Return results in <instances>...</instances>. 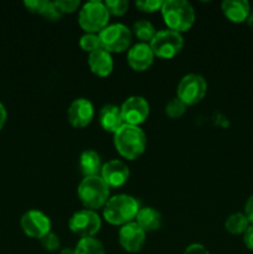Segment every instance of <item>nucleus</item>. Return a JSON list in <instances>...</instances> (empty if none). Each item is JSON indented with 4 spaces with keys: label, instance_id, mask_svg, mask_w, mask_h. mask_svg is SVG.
Here are the masks:
<instances>
[{
    "label": "nucleus",
    "instance_id": "nucleus-1",
    "mask_svg": "<svg viewBox=\"0 0 253 254\" xmlns=\"http://www.w3.org/2000/svg\"><path fill=\"white\" fill-rule=\"evenodd\" d=\"M114 148L122 158L135 160L146 149V135L140 127L124 124L114 133Z\"/></svg>",
    "mask_w": 253,
    "mask_h": 254
},
{
    "label": "nucleus",
    "instance_id": "nucleus-2",
    "mask_svg": "<svg viewBox=\"0 0 253 254\" xmlns=\"http://www.w3.org/2000/svg\"><path fill=\"white\" fill-rule=\"evenodd\" d=\"M160 12L166 27L179 34L189 31L195 24V10L186 0H165Z\"/></svg>",
    "mask_w": 253,
    "mask_h": 254
},
{
    "label": "nucleus",
    "instance_id": "nucleus-3",
    "mask_svg": "<svg viewBox=\"0 0 253 254\" xmlns=\"http://www.w3.org/2000/svg\"><path fill=\"white\" fill-rule=\"evenodd\" d=\"M140 210V205L133 196L119 193L112 196L107 201L103 207V217L109 225L124 226L129 222H133L136 217V213Z\"/></svg>",
    "mask_w": 253,
    "mask_h": 254
},
{
    "label": "nucleus",
    "instance_id": "nucleus-4",
    "mask_svg": "<svg viewBox=\"0 0 253 254\" xmlns=\"http://www.w3.org/2000/svg\"><path fill=\"white\" fill-rule=\"evenodd\" d=\"M77 196L84 208L97 211L106 206L109 200V188L99 175L86 176L77 188Z\"/></svg>",
    "mask_w": 253,
    "mask_h": 254
},
{
    "label": "nucleus",
    "instance_id": "nucleus-5",
    "mask_svg": "<svg viewBox=\"0 0 253 254\" xmlns=\"http://www.w3.org/2000/svg\"><path fill=\"white\" fill-rule=\"evenodd\" d=\"M108 10L104 1L91 0L84 2L78 11V25L86 34H99L109 22Z\"/></svg>",
    "mask_w": 253,
    "mask_h": 254
},
{
    "label": "nucleus",
    "instance_id": "nucleus-6",
    "mask_svg": "<svg viewBox=\"0 0 253 254\" xmlns=\"http://www.w3.org/2000/svg\"><path fill=\"white\" fill-rule=\"evenodd\" d=\"M101 47L109 54H121L130 49L133 32L123 24H112L98 34Z\"/></svg>",
    "mask_w": 253,
    "mask_h": 254
},
{
    "label": "nucleus",
    "instance_id": "nucleus-7",
    "mask_svg": "<svg viewBox=\"0 0 253 254\" xmlns=\"http://www.w3.org/2000/svg\"><path fill=\"white\" fill-rule=\"evenodd\" d=\"M207 93V82L201 74L189 73L180 79L176 89V97L186 107L195 106L205 98Z\"/></svg>",
    "mask_w": 253,
    "mask_h": 254
},
{
    "label": "nucleus",
    "instance_id": "nucleus-8",
    "mask_svg": "<svg viewBox=\"0 0 253 254\" xmlns=\"http://www.w3.org/2000/svg\"><path fill=\"white\" fill-rule=\"evenodd\" d=\"M155 57L163 60H170L180 54L184 47V37L173 30H160L156 31L154 39L149 42Z\"/></svg>",
    "mask_w": 253,
    "mask_h": 254
},
{
    "label": "nucleus",
    "instance_id": "nucleus-9",
    "mask_svg": "<svg viewBox=\"0 0 253 254\" xmlns=\"http://www.w3.org/2000/svg\"><path fill=\"white\" fill-rule=\"evenodd\" d=\"M102 227V220L97 211L79 210L68 220V228L72 233L81 238L94 237Z\"/></svg>",
    "mask_w": 253,
    "mask_h": 254
},
{
    "label": "nucleus",
    "instance_id": "nucleus-10",
    "mask_svg": "<svg viewBox=\"0 0 253 254\" xmlns=\"http://www.w3.org/2000/svg\"><path fill=\"white\" fill-rule=\"evenodd\" d=\"M21 230L27 237L41 240L51 232L52 223L49 216L40 210H29L20 218Z\"/></svg>",
    "mask_w": 253,
    "mask_h": 254
},
{
    "label": "nucleus",
    "instance_id": "nucleus-11",
    "mask_svg": "<svg viewBox=\"0 0 253 254\" xmlns=\"http://www.w3.org/2000/svg\"><path fill=\"white\" fill-rule=\"evenodd\" d=\"M121 112L124 124L139 127L148 119L150 106L144 97L131 96L123 102L121 106Z\"/></svg>",
    "mask_w": 253,
    "mask_h": 254
},
{
    "label": "nucleus",
    "instance_id": "nucleus-12",
    "mask_svg": "<svg viewBox=\"0 0 253 254\" xmlns=\"http://www.w3.org/2000/svg\"><path fill=\"white\" fill-rule=\"evenodd\" d=\"M94 118V107L87 98H77L67 109V121L73 128L83 129L92 123Z\"/></svg>",
    "mask_w": 253,
    "mask_h": 254
},
{
    "label": "nucleus",
    "instance_id": "nucleus-13",
    "mask_svg": "<svg viewBox=\"0 0 253 254\" xmlns=\"http://www.w3.org/2000/svg\"><path fill=\"white\" fill-rule=\"evenodd\" d=\"M118 241L126 252L136 253L145 245L146 233L139 227L135 221H133L119 228Z\"/></svg>",
    "mask_w": 253,
    "mask_h": 254
},
{
    "label": "nucleus",
    "instance_id": "nucleus-14",
    "mask_svg": "<svg viewBox=\"0 0 253 254\" xmlns=\"http://www.w3.org/2000/svg\"><path fill=\"white\" fill-rule=\"evenodd\" d=\"M99 176L109 189L121 188L128 183L130 173H129V168L126 163L118 160V159H113V160H109L103 164Z\"/></svg>",
    "mask_w": 253,
    "mask_h": 254
},
{
    "label": "nucleus",
    "instance_id": "nucleus-15",
    "mask_svg": "<svg viewBox=\"0 0 253 254\" xmlns=\"http://www.w3.org/2000/svg\"><path fill=\"white\" fill-rule=\"evenodd\" d=\"M155 55L151 50L150 45L138 42V44L130 46L126 55V61L129 67L135 72H144L150 68L153 64Z\"/></svg>",
    "mask_w": 253,
    "mask_h": 254
},
{
    "label": "nucleus",
    "instance_id": "nucleus-16",
    "mask_svg": "<svg viewBox=\"0 0 253 254\" xmlns=\"http://www.w3.org/2000/svg\"><path fill=\"white\" fill-rule=\"evenodd\" d=\"M88 67L98 77H108L113 72L114 62L112 54L106 51L104 49H98L88 55Z\"/></svg>",
    "mask_w": 253,
    "mask_h": 254
},
{
    "label": "nucleus",
    "instance_id": "nucleus-17",
    "mask_svg": "<svg viewBox=\"0 0 253 254\" xmlns=\"http://www.w3.org/2000/svg\"><path fill=\"white\" fill-rule=\"evenodd\" d=\"M221 10L227 20L235 24L246 22L251 12V5L247 0H225L221 4Z\"/></svg>",
    "mask_w": 253,
    "mask_h": 254
},
{
    "label": "nucleus",
    "instance_id": "nucleus-18",
    "mask_svg": "<svg viewBox=\"0 0 253 254\" xmlns=\"http://www.w3.org/2000/svg\"><path fill=\"white\" fill-rule=\"evenodd\" d=\"M99 124L102 129L108 133L114 134L118 129H121L124 126L121 107L114 106V104H107L102 107L99 112Z\"/></svg>",
    "mask_w": 253,
    "mask_h": 254
},
{
    "label": "nucleus",
    "instance_id": "nucleus-19",
    "mask_svg": "<svg viewBox=\"0 0 253 254\" xmlns=\"http://www.w3.org/2000/svg\"><path fill=\"white\" fill-rule=\"evenodd\" d=\"M134 221L138 223L139 227L144 232L148 233L158 231L161 227L163 217H161V213L156 208L146 206V207H140V210L136 213V217Z\"/></svg>",
    "mask_w": 253,
    "mask_h": 254
},
{
    "label": "nucleus",
    "instance_id": "nucleus-20",
    "mask_svg": "<svg viewBox=\"0 0 253 254\" xmlns=\"http://www.w3.org/2000/svg\"><path fill=\"white\" fill-rule=\"evenodd\" d=\"M103 166L101 160V156L97 151L92 149H87L79 156V169L83 176H96L99 175L101 169Z\"/></svg>",
    "mask_w": 253,
    "mask_h": 254
},
{
    "label": "nucleus",
    "instance_id": "nucleus-21",
    "mask_svg": "<svg viewBox=\"0 0 253 254\" xmlns=\"http://www.w3.org/2000/svg\"><path fill=\"white\" fill-rule=\"evenodd\" d=\"M251 223L243 212H236L228 216L225 221V230L231 235H243Z\"/></svg>",
    "mask_w": 253,
    "mask_h": 254
},
{
    "label": "nucleus",
    "instance_id": "nucleus-22",
    "mask_svg": "<svg viewBox=\"0 0 253 254\" xmlns=\"http://www.w3.org/2000/svg\"><path fill=\"white\" fill-rule=\"evenodd\" d=\"M133 34L139 40V42L149 44L156 35V30L150 21L145 19H140L134 22Z\"/></svg>",
    "mask_w": 253,
    "mask_h": 254
},
{
    "label": "nucleus",
    "instance_id": "nucleus-23",
    "mask_svg": "<svg viewBox=\"0 0 253 254\" xmlns=\"http://www.w3.org/2000/svg\"><path fill=\"white\" fill-rule=\"evenodd\" d=\"M74 254H106V250L96 237L81 238L74 247Z\"/></svg>",
    "mask_w": 253,
    "mask_h": 254
},
{
    "label": "nucleus",
    "instance_id": "nucleus-24",
    "mask_svg": "<svg viewBox=\"0 0 253 254\" xmlns=\"http://www.w3.org/2000/svg\"><path fill=\"white\" fill-rule=\"evenodd\" d=\"M186 108H188V107H186L178 97H175V98H171L170 101L166 103L165 114L170 119H179L185 114Z\"/></svg>",
    "mask_w": 253,
    "mask_h": 254
},
{
    "label": "nucleus",
    "instance_id": "nucleus-25",
    "mask_svg": "<svg viewBox=\"0 0 253 254\" xmlns=\"http://www.w3.org/2000/svg\"><path fill=\"white\" fill-rule=\"evenodd\" d=\"M79 47L87 54H92L96 50L101 49V41H99L98 34H84L79 39Z\"/></svg>",
    "mask_w": 253,
    "mask_h": 254
},
{
    "label": "nucleus",
    "instance_id": "nucleus-26",
    "mask_svg": "<svg viewBox=\"0 0 253 254\" xmlns=\"http://www.w3.org/2000/svg\"><path fill=\"white\" fill-rule=\"evenodd\" d=\"M104 5L109 15H113V16H123L129 9V2L126 0H106Z\"/></svg>",
    "mask_w": 253,
    "mask_h": 254
},
{
    "label": "nucleus",
    "instance_id": "nucleus-27",
    "mask_svg": "<svg viewBox=\"0 0 253 254\" xmlns=\"http://www.w3.org/2000/svg\"><path fill=\"white\" fill-rule=\"evenodd\" d=\"M41 15L45 19L50 20V21H59L62 17L61 11L59 10V7L56 6L55 1H50V0H45L44 6H42Z\"/></svg>",
    "mask_w": 253,
    "mask_h": 254
},
{
    "label": "nucleus",
    "instance_id": "nucleus-28",
    "mask_svg": "<svg viewBox=\"0 0 253 254\" xmlns=\"http://www.w3.org/2000/svg\"><path fill=\"white\" fill-rule=\"evenodd\" d=\"M41 242V247L44 248L47 252H55L60 248L61 246V241H60V237L54 232H50L45 236L44 238L40 240Z\"/></svg>",
    "mask_w": 253,
    "mask_h": 254
},
{
    "label": "nucleus",
    "instance_id": "nucleus-29",
    "mask_svg": "<svg viewBox=\"0 0 253 254\" xmlns=\"http://www.w3.org/2000/svg\"><path fill=\"white\" fill-rule=\"evenodd\" d=\"M163 4L164 1H161V0H138V1H135V6L140 11L148 12V14L160 11Z\"/></svg>",
    "mask_w": 253,
    "mask_h": 254
},
{
    "label": "nucleus",
    "instance_id": "nucleus-30",
    "mask_svg": "<svg viewBox=\"0 0 253 254\" xmlns=\"http://www.w3.org/2000/svg\"><path fill=\"white\" fill-rule=\"evenodd\" d=\"M56 6L61 11V14H73L81 6V2L78 0H56L55 1Z\"/></svg>",
    "mask_w": 253,
    "mask_h": 254
},
{
    "label": "nucleus",
    "instance_id": "nucleus-31",
    "mask_svg": "<svg viewBox=\"0 0 253 254\" xmlns=\"http://www.w3.org/2000/svg\"><path fill=\"white\" fill-rule=\"evenodd\" d=\"M183 254H210L207 248L200 243H192V245L188 246L184 251Z\"/></svg>",
    "mask_w": 253,
    "mask_h": 254
},
{
    "label": "nucleus",
    "instance_id": "nucleus-32",
    "mask_svg": "<svg viewBox=\"0 0 253 254\" xmlns=\"http://www.w3.org/2000/svg\"><path fill=\"white\" fill-rule=\"evenodd\" d=\"M243 243L247 247V250L253 252V225H251L247 228V231L243 233Z\"/></svg>",
    "mask_w": 253,
    "mask_h": 254
},
{
    "label": "nucleus",
    "instance_id": "nucleus-33",
    "mask_svg": "<svg viewBox=\"0 0 253 254\" xmlns=\"http://www.w3.org/2000/svg\"><path fill=\"white\" fill-rule=\"evenodd\" d=\"M246 217L248 218L251 225H253V195H251L250 197L247 198L245 203V212Z\"/></svg>",
    "mask_w": 253,
    "mask_h": 254
},
{
    "label": "nucleus",
    "instance_id": "nucleus-34",
    "mask_svg": "<svg viewBox=\"0 0 253 254\" xmlns=\"http://www.w3.org/2000/svg\"><path fill=\"white\" fill-rule=\"evenodd\" d=\"M6 119H7V112L6 108H5L4 104L0 102V130L4 128L5 123H6Z\"/></svg>",
    "mask_w": 253,
    "mask_h": 254
},
{
    "label": "nucleus",
    "instance_id": "nucleus-35",
    "mask_svg": "<svg viewBox=\"0 0 253 254\" xmlns=\"http://www.w3.org/2000/svg\"><path fill=\"white\" fill-rule=\"evenodd\" d=\"M246 22H247V25L251 27V29H253V10H251V12H250V15H248Z\"/></svg>",
    "mask_w": 253,
    "mask_h": 254
},
{
    "label": "nucleus",
    "instance_id": "nucleus-36",
    "mask_svg": "<svg viewBox=\"0 0 253 254\" xmlns=\"http://www.w3.org/2000/svg\"><path fill=\"white\" fill-rule=\"evenodd\" d=\"M60 254H74V248H63Z\"/></svg>",
    "mask_w": 253,
    "mask_h": 254
}]
</instances>
